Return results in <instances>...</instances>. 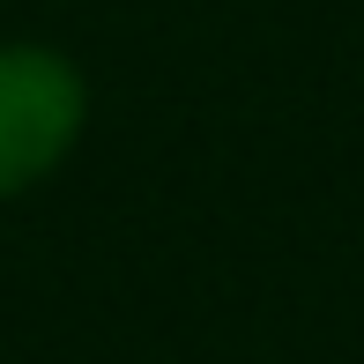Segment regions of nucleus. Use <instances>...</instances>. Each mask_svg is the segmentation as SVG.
I'll return each instance as SVG.
<instances>
[{
    "mask_svg": "<svg viewBox=\"0 0 364 364\" xmlns=\"http://www.w3.org/2000/svg\"><path fill=\"white\" fill-rule=\"evenodd\" d=\"M82 134V75L45 45H0V193H23Z\"/></svg>",
    "mask_w": 364,
    "mask_h": 364,
    "instance_id": "f257e3e1",
    "label": "nucleus"
}]
</instances>
